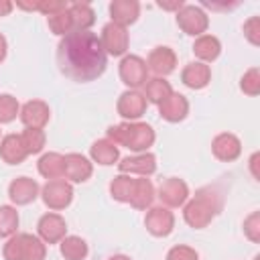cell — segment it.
I'll use <instances>...</instances> for the list:
<instances>
[{"label": "cell", "instance_id": "obj_1", "mask_svg": "<svg viewBox=\"0 0 260 260\" xmlns=\"http://www.w3.org/2000/svg\"><path fill=\"white\" fill-rule=\"evenodd\" d=\"M57 63L63 75L75 81H91L106 71L108 55L98 35L89 30H71L57 47Z\"/></svg>", "mask_w": 260, "mask_h": 260}, {"label": "cell", "instance_id": "obj_2", "mask_svg": "<svg viewBox=\"0 0 260 260\" xmlns=\"http://www.w3.org/2000/svg\"><path fill=\"white\" fill-rule=\"evenodd\" d=\"M108 140H112L116 146L122 144L134 152H142L154 142V130L144 122L118 124L108 128Z\"/></svg>", "mask_w": 260, "mask_h": 260}, {"label": "cell", "instance_id": "obj_3", "mask_svg": "<svg viewBox=\"0 0 260 260\" xmlns=\"http://www.w3.org/2000/svg\"><path fill=\"white\" fill-rule=\"evenodd\" d=\"M45 244L30 234H16L4 244L6 260H45Z\"/></svg>", "mask_w": 260, "mask_h": 260}, {"label": "cell", "instance_id": "obj_4", "mask_svg": "<svg viewBox=\"0 0 260 260\" xmlns=\"http://www.w3.org/2000/svg\"><path fill=\"white\" fill-rule=\"evenodd\" d=\"M217 209H219V205L215 203V199H213L211 195H207V193L201 191V193L195 195L193 201H189V203L185 205L183 215H185V221H187L191 228L201 230V228H205V225L213 219V215L217 213Z\"/></svg>", "mask_w": 260, "mask_h": 260}, {"label": "cell", "instance_id": "obj_5", "mask_svg": "<svg viewBox=\"0 0 260 260\" xmlns=\"http://www.w3.org/2000/svg\"><path fill=\"white\" fill-rule=\"evenodd\" d=\"M73 199V187L65 179H53L43 187V201L49 209H65Z\"/></svg>", "mask_w": 260, "mask_h": 260}, {"label": "cell", "instance_id": "obj_6", "mask_svg": "<svg viewBox=\"0 0 260 260\" xmlns=\"http://www.w3.org/2000/svg\"><path fill=\"white\" fill-rule=\"evenodd\" d=\"M177 24L193 37H201L207 30V14L199 8V6H191V4H183V8L177 12Z\"/></svg>", "mask_w": 260, "mask_h": 260}, {"label": "cell", "instance_id": "obj_7", "mask_svg": "<svg viewBox=\"0 0 260 260\" xmlns=\"http://www.w3.org/2000/svg\"><path fill=\"white\" fill-rule=\"evenodd\" d=\"M102 47L106 51V55H124L126 49H128V32L124 26L120 24H114V22H108L104 28H102Z\"/></svg>", "mask_w": 260, "mask_h": 260}, {"label": "cell", "instance_id": "obj_8", "mask_svg": "<svg viewBox=\"0 0 260 260\" xmlns=\"http://www.w3.org/2000/svg\"><path fill=\"white\" fill-rule=\"evenodd\" d=\"M146 61L138 55H126L120 63V79L128 87H140L146 83Z\"/></svg>", "mask_w": 260, "mask_h": 260}, {"label": "cell", "instance_id": "obj_9", "mask_svg": "<svg viewBox=\"0 0 260 260\" xmlns=\"http://www.w3.org/2000/svg\"><path fill=\"white\" fill-rule=\"evenodd\" d=\"M144 223L152 236L162 238V236H169L173 232L175 215H173V211H169V207H152V209H148Z\"/></svg>", "mask_w": 260, "mask_h": 260}, {"label": "cell", "instance_id": "obj_10", "mask_svg": "<svg viewBox=\"0 0 260 260\" xmlns=\"http://www.w3.org/2000/svg\"><path fill=\"white\" fill-rule=\"evenodd\" d=\"M91 177V162L83 154H67L63 156V179L73 183H83Z\"/></svg>", "mask_w": 260, "mask_h": 260}, {"label": "cell", "instance_id": "obj_11", "mask_svg": "<svg viewBox=\"0 0 260 260\" xmlns=\"http://www.w3.org/2000/svg\"><path fill=\"white\" fill-rule=\"evenodd\" d=\"M158 197L167 207H179V205H183L187 201L189 187H187L185 181H181L177 177H171V179L162 181V185L158 189Z\"/></svg>", "mask_w": 260, "mask_h": 260}, {"label": "cell", "instance_id": "obj_12", "mask_svg": "<svg viewBox=\"0 0 260 260\" xmlns=\"http://www.w3.org/2000/svg\"><path fill=\"white\" fill-rule=\"evenodd\" d=\"M39 236L43 238V242L47 244H57L65 238V232H67V225H65V219L59 215V213H45L41 219H39Z\"/></svg>", "mask_w": 260, "mask_h": 260}, {"label": "cell", "instance_id": "obj_13", "mask_svg": "<svg viewBox=\"0 0 260 260\" xmlns=\"http://www.w3.org/2000/svg\"><path fill=\"white\" fill-rule=\"evenodd\" d=\"M49 116H51L49 106L45 102H41V100H30L20 110V120H22V124L26 128H39V130H43V126L49 122Z\"/></svg>", "mask_w": 260, "mask_h": 260}, {"label": "cell", "instance_id": "obj_14", "mask_svg": "<svg viewBox=\"0 0 260 260\" xmlns=\"http://www.w3.org/2000/svg\"><path fill=\"white\" fill-rule=\"evenodd\" d=\"M175 65H177V57H175L173 49H169V47H156V49H152L150 55H148V61H146V69H150L158 77L173 73L175 71Z\"/></svg>", "mask_w": 260, "mask_h": 260}, {"label": "cell", "instance_id": "obj_15", "mask_svg": "<svg viewBox=\"0 0 260 260\" xmlns=\"http://www.w3.org/2000/svg\"><path fill=\"white\" fill-rule=\"evenodd\" d=\"M144 110H146V98H144V93H140L136 89L124 91L120 95V100H118V114L122 118L136 120V118H140L144 114Z\"/></svg>", "mask_w": 260, "mask_h": 260}, {"label": "cell", "instance_id": "obj_16", "mask_svg": "<svg viewBox=\"0 0 260 260\" xmlns=\"http://www.w3.org/2000/svg\"><path fill=\"white\" fill-rule=\"evenodd\" d=\"M8 195H10L12 203H16V205H26V203H30V201L37 199V195H39V185H37V181L28 179V177H18V179H14V181L10 183Z\"/></svg>", "mask_w": 260, "mask_h": 260}, {"label": "cell", "instance_id": "obj_17", "mask_svg": "<svg viewBox=\"0 0 260 260\" xmlns=\"http://www.w3.org/2000/svg\"><path fill=\"white\" fill-rule=\"evenodd\" d=\"M120 171L126 175H130V173H134V175H140V177H148V175H152L154 171H156V158H154V154H150V152H140V154H136V156H128V158H124L122 162H120Z\"/></svg>", "mask_w": 260, "mask_h": 260}, {"label": "cell", "instance_id": "obj_18", "mask_svg": "<svg viewBox=\"0 0 260 260\" xmlns=\"http://www.w3.org/2000/svg\"><path fill=\"white\" fill-rule=\"evenodd\" d=\"M140 12V4L136 0H116L110 4V14H112V22L120 24V26H128L132 22H136Z\"/></svg>", "mask_w": 260, "mask_h": 260}, {"label": "cell", "instance_id": "obj_19", "mask_svg": "<svg viewBox=\"0 0 260 260\" xmlns=\"http://www.w3.org/2000/svg\"><path fill=\"white\" fill-rule=\"evenodd\" d=\"M211 150H213V154H215L219 160L230 162V160H236V158L240 156V152H242V144H240V140H238L234 134L223 132V134H219V136L213 138Z\"/></svg>", "mask_w": 260, "mask_h": 260}, {"label": "cell", "instance_id": "obj_20", "mask_svg": "<svg viewBox=\"0 0 260 260\" xmlns=\"http://www.w3.org/2000/svg\"><path fill=\"white\" fill-rule=\"evenodd\" d=\"M0 156L8 165H20L28 156V152H26V148L22 144L20 134H8V136L2 138V142H0Z\"/></svg>", "mask_w": 260, "mask_h": 260}, {"label": "cell", "instance_id": "obj_21", "mask_svg": "<svg viewBox=\"0 0 260 260\" xmlns=\"http://www.w3.org/2000/svg\"><path fill=\"white\" fill-rule=\"evenodd\" d=\"M181 79L187 87L191 89H201L209 83L211 79V71H209V65L197 61V63H189L183 71H181Z\"/></svg>", "mask_w": 260, "mask_h": 260}, {"label": "cell", "instance_id": "obj_22", "mask_svg": "<svg viewBox=\"0 0 260 260\" xmlns=\"http://www.w3.org/2000/svg\"><path fill=\"white\" fill-rule=\"evenodd\" d=\"M160 108V116L169 122H179L187 116L189 112V102L185 100V95L181 93H171L162 104H158Z\"/></svg>", "mask_w": 260, "mask_h": 260}, {"label": "cell", "instance_id": "obj_23", "mask_svg": "<svg viewBox=\"0 0 260 260\" xmlns=\"http://www.w3.org/2000/svg\"><path fill=\"white\" fill-rule=\"evenodd\" d=\"M193 53L201 59V63H205V61H215V59L219 57V53H221V45H219V41H217L215 37H211V35H201V37L195 41V45H193Z\"/></svg>", "mask_w": 260, "mask_h": 260}, {"label": "cell", "instance_id": "obj_24", "mask_svg": "<svg viewBox=\"0 0 260 260\" xmlns=\"http://www.w3.org/2000/svg\"><path fill=\"white\" fill-rule=\"evenodd\" d=\"M154 199V189H152V183L146 179V177H140L134 181V191H132V197H130V205L136 207V209H146Z\"/></svg>", "mask_w": 260, "mask_h": 260}, {"label": "cell", "instance_id": "obj_25", "mask_svg": "<svg viewBox=\"0 0 260 260\" xmlns=\"http://www.w3.org/2000/svg\"><path fill=\"white\" fill-rule=\"evenodd\" d=\"M39 173L47 177L49 181L53 179H63V156L57 152H47L39 160Z\"/></svg>", "mask_w": 260, "mask_h": 260}, {"label": "cell", "instance_id": "obj_26", "mask_svg": "<svg viewBox=\"0 0 260 260\" xmlns=\"http://www.w3.org/2000/svg\"><path fill=\"white\" fill-rule=\"evenodd\" d=\"M69 16L73 22V30H87V26L93 24V10L85 2H77L69 6Z\"/></svg>", "mask_w": 260, "mask_h": 260}, {"label": "cell", "instance_id": "obj_27", "mask_svg": "<svg viewBox=\"0 0 260 260\" xmlns=\"http://www.w3.org/2000/svg\"><path fill=\"white\" fill-rule=\"evenodd\" d=\"M171 93H173L171 83L165 81L162 77H154V79H148L144 83V98L152 104H162Z\"/></svg>", "mask_w": 260, "mask_h": 260}, {"label": "cell", "instance_id": "obj_28", "mask_svg": "<svg viewBox=\"0 0 260 260\" xmlns=\"http://www.w3.org/2000/svg\"><path fill=\"white\" fill-rule=\"evenodd\" d=\"M91 158L100 165H114L118 160V146L108 138L98 140L91 146Z\"/></svg>", "mask_w": 260, "mask_h": 260}, {"label": "cell", "instance_id": "obj_29", "mask_svg": "<svg viewBox=\"0 0 260 260\" xmlns=\"http://www.w3.org/2000/svg\"><path fill=\"white\" fill-rule=\"evenodd\" d=\"M61 254L65 260H83L87 256V244L77 236H67L61 240Z\"/></svg>", "mask_w": 260, "mask_h": 260}, {"label": "cell", "instance_id": "obj_30", "mask_svg": "<svg viewBox=\"0 0 260 260\" xmlns=\"http://www.w3.org/2000/svg\"><path fill=\"white\" fill-rule=\"evenodd\" d=\"M134 181H136V179H132L130 175H124V173L118 175V177L112 181V185H110V191H112L114 199L130 203V197H132V191H134Z\"/></svg>", "mask_w": 260, "mask_h": 260}, {"label": "cell", "instance_id": "obj_31", "mask_svg": "<svg viewBox=\"0 0 260 260\" xmlns=\"http://www.w3.org/2000/svg\"><path fill=\"white\" fill-rule=\"evenodd\" d=\"M18 228V213L10 205L0 207V238H8L16 232Z\"/></svg>", "mask_w": 260, "mask_h": 260}, {"label": "cell", "instance_id": "obj_32", "mask_svg": "<svg viewBox=\"0 0 260 260\" xmlns=\"http://www.w3.org/2000/svg\"><path fill=\"white\" fill-rule=\"evenodd\" d=\"M20 138H22V144H24V148H26L28 154H37L45 146V132L39 130V128H26L20 134Z\"/></svg>", "mask_w": 260, "mask_h": 260}, {"label": "cell", "instance_id": "obj_33", "mask_svg": "<svg viewBox=\"0 0 260 260\" xmlns=\"http://www.w3.org/2000/svg\"><path fill=\"white\" fill-rule=\"evenodd\" d=\"M49 28L55 35H69L73 30V22H71V16H69V6L65 10L49 16Z\"/></svg>", "mask_w": 260, "mask_h": 260}, {"label": "cell", "instance_id": "obj_34", "mask_svg": "<svg viewBox=\"0 0 260 260\" xmlns=\"http://www.w3.org/2000/svg\"><path fill=\"white\" fill-rule=\"evenodd\" d=\"M18 114V102L8 95V93H2L0 95V124H6V122H12Z\"/></svg>", "mask_w": 260, "mask_h": 260}, {"label": "cell", "instance_id": "obj_35", "mask_svg": "<svg viewBox=\"0 0 260 260\" xmlns=\"http://www.w3.org/2000/svg\"><path fill=\"white\" fill-rule=\"evenodd\" d=\"M242 91L248 93V95H258V91H260V73H258L256 67L246 71V75L242 77Z\"/></svg>", "mask_w": 260, "mask_h": 260}, {"label": "cell", "instance_id": "obj_36", "mask_svg": "<svg viewBox=\"0 0 260 260\" xmlns=\"http://www.w3.org/2000/svg\"><path fill=\"white\" fill-rule=\"evenodd\" d=\"M167 260H199V256L189 246H175V248L169 250Z\"/></svg>", "mask_w": 260, "mask_h": 260}, {"label": "cell", "instance_id": "obj_37", "mask_svg": "<svg viewBox=\"0 0 260 260\" xmlns=\"http://www.w3.org/2000/svg\"><path fill=\"white\" fill-rule=\"evenodd\" d=\"M244 232H246V236H248L252 242H258V240H260V215H258V211H254V213L244 221Z\"/></svg>", "mask_w": 260, "mask_h": 260}, {"label": "cell", "instance_id": "obj_38", "mask_svg": "<svg viewBox=\"0 0 260 260\" xmlns=\"http://www.w3.org/2000/svg\"><path fill=\"white\" fill-rule=\"evenodd\" d=\"M244 32H246V37H248V41H250L252 45H258V43H260V37H258V32H260V18H258V16H252V18L244 24Z\"/></svg>", "mask_w": 260, "mask_h": 260}, {"label": "cell", "instance_id": "obj_39", "mask_svg": "<svg viewBox=\"0 0 260 260\" xmlns=\"http://www.w3.org/2000/svg\"><path fill=\"white\" fill-rule=\"evenodd\" d=\"M65 8H67L65 2H39V4H37V10L45 12L47 16H53V14H57V12L65 10Z\"/></svg>", "mask_w": 260, "mask_h": 260}, {"label": "cell", "instance_id": "obj_40", "mask_svg": "<svg viewBox=\"0 0 260 260\" xmlns=\"http://www.w3.org/2000/svg\"><path fill=\"white\" fill-rule=\"evenodd\" d=\"M12 10V2H0V16H6Z\"/></svg>", "mask_w": 260, "mask_h": 260}, {"label": "cell", "instance_id": "obj_41", "mask_svg": "<svg viewBox=\"0 0 260 260\" xmlns=\"http://www.w3.org/2000/svg\"><path fill=\"white\" fill-rule=\"evenodd\" d=\"M6 57V39L0 35V61Z\"/></svg>", "mask_w": 260, "mask_h": 260}, {"label": "cell", "instance_id": "obj_42", "mask_svg": "<svg viewBox=\"0 0 260 260\" xmlns=\"http://www.w3.org/2000/svg\"><path fill=\"white\" fill-rule=\"evenodd\" d=\"M110 260H130L128 256H122V254H118V256H112Z\"/></svg>", "mask_w": 260, "mask_h": 260}]
</instances>
